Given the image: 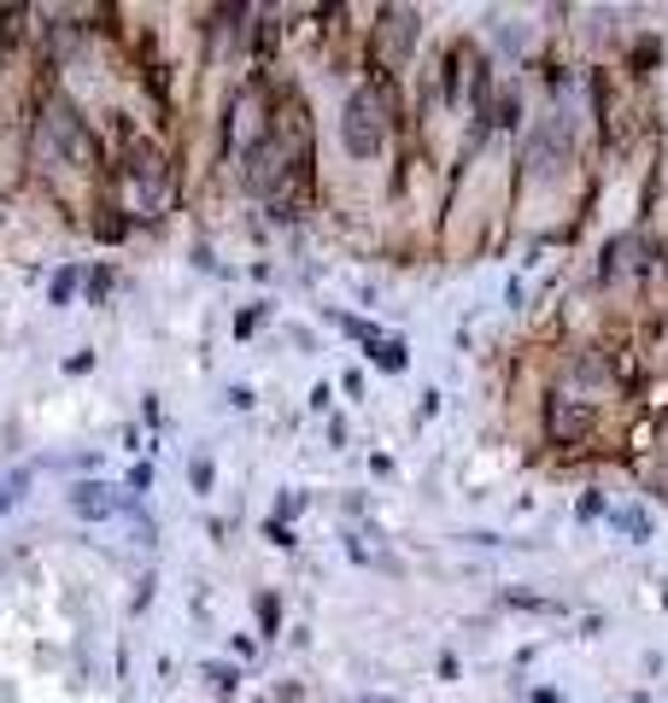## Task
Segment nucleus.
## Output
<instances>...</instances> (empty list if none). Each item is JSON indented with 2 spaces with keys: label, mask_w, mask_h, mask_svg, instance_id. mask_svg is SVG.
Masks as SVG:
<instances>
[{
  "label": "nucleus",
  "mask_w": 668,
  "mask_h": 703,
  "mask_svg": "<svg viewBox=\"0 0 668 703\" xmlns=\"http://www.w3.org/2000/svg\"><path fill=\"white\" fill-rule=\"evenodd\" d=\"M410 42H417V12H393V19H387V47H399V54H405Z\"/></svg>",
  "instance_id": "nucleus-5"
},
{
  "label": "nucleus",
  "mask_w": 668,
  "mask_h": 703,
  "mask_svg": "<svg viewBox=\"0 0 668 703\" xmlns=\"http://www.w3.org/2000/svg\"><path fill=\"white\" fill-rule=\"evenodd\" d=\"M375 703H382V698H375Z\"/></svg>",
  "instance_id": "nucleus-15"
},
{
  "label": "nucleus",
  "mask_w": 668,
  "mask_h": 703,
  "mask_svg": "<svg viewBox=\"0 0 668 703\" xmlns=\"http://www.w3.org/2000/svg\"><path fill=\"white\" fill-rule=\"evenodd\" d=\"M615 528H622V534H633V540H645V534H650L645 510H615Z\"/></svg>",
  "instance_id": "nucleus-9"
},
{
  "label": "nucleus",
  "mask_w": 668,
  "mask_h": 703,
  "mask_svg": "<svg viewBox=\"0 0 668 703\" xmlns=\"http://www.w3.org/2000/svg\"><path fill=\"white\" fill-rule=\"evenodd\" d=\"M259 322H264V305H259V311H241V322H235V329H241V335H252Z\"/></svg>",
  "instance_id": "nucleus-13"
},
{
  "label": "nucleus",
  "mask_w": 668,
  "mask_h": 703,
  "mask_svg": "<svg viewBox=\"0 0 668 703\" xmlns=\"http://www.w3.org/2000/svg\"><path fill=\"white\" fill-rule=\"evenodd\" d=\"M347 552H352V557H370V563H387L382 552H375V534H370V528H358V534H347Z\"/></svg>",
  "instance_id": "nucleus-8"
},
{
  "label": "nucleus",
  "mask_w": 668,
  "mask_h": 703,
  "mask_svg": "<svg viewBox=\"0 0 668 703\" xmlns=\"http://www.w3.org/2000/svg\"><path fill=\"white\" fill-rule=\"evenodd\" d=\"M563 141H569V129H563V124H552V129H545V141L534 135V147H528V170H557V159H563Z\"/></svg>",
  "instance_id": "nucleus-3"
},
{
  "label": "nucleus",
  "mask_w": 668,
  "mask_h": 703,
  "mask_svg": "<svg viewBox=\"0 0 668 703\" xmlns=\"http://www.w3.org/2000/svg\"><path fill=\"white\" fill-rule=\"evenodd\" d=\"M71 287H77V270H59V276H54V305L71 299Z\"/></svg>",
  "instance_id": "nucleus-10"
},
{
  "label": "nucleus",
  "mask_w": 668,
  "mask_h": 703,
  "mask_svg": "<svg viewBox=\"0 0 668 703\" xmlns=\"http://www.w3.org/2000/svg\"><path fill=\"white\" fill-rule=\"evenodd\" d=\"M117 510H124V492H117L112 481H82V487H71V517L100 522V517H117Z\"/></svg>",
  "instance_id": "nucleus-2"
},
{
  "label": "nucleus",
  "mask_w": 668,
  "mask_h": 703,
  "mask_svg": "<svg viewBox=\"0 0 668 703\" xmlns=\"http://www.w3.org/2000/svg\"><path fill=\"white\" fill-rule=\"evenodd\" d=\"M575 510H580V517H604V499H598V492H587V499H580Z\"/></svg>",
  "instance_id": "nucleus-11"
},
{
  "label": "nucleus",
  "mask_w": 668,
  "mask_h": 703,
  "mask_svg": "<svg viewBox=\"0 0 668 703\" xmlns=\"http://www.w3.org/2000/svg\"><path fill=\"white\" fill-rule=\"evenodd\" d=\"M24 487H30V475H24V469H19V475H0V510L19 504V499H24Z\"/></svg>",
  "instance_id": "nucleus-7"
},
{
  "label": "nucleus",
  "mask_w": 668,
  "mask_h": 703,
  "mask_svg": "<svg viewBox=\"0 0 668 703\" xmlns=\"http://www.w3.org/2000/svg\"><path fill=\"white\" fill-rule=\"evenodd\" d=\"M194 487H200V492L212 487V463H205V457H194Z\"/></svg>",
  "instance_id": "nucleus-12"
},
{
  "label": "nucleus",
  "mask_w": 668,
  "mask_h": 703,
  "mask_svg": "<svg viewBox=\"0 0 668 703\" xmlns=\"http://www.w3.org/2000/svg\"><path fill=\"white\" fill-rule=\"evenodd\" d=\"M580 422H587V417H580V410H575V405H563V399L552 405V434H557V440H569V434H575V428H580Z\"/></svg>",
  "instance_id": "nucleus-6"
},
{
  "label": "nucleus",
  "mask_w": 668,
  "mask_h": 703,
  "mask_svg": "<svg viewBox=\"0 0 668 703\" xmlns=\"http://www.w3.org/2000/svg\"><path fill=\"white\" fill-rule=\"evenodd\" d=\"M340 135H347V152L352 159H375L387 141V117H382V94L375 89H352L347 100V124H340Z\"/></svg>",
  "instance_id": "nucleus-1"
},
{
  "label": "nucleus",
  "mask_w": 668,
  "mask_h": 703,
  "mask_svg": "<svg viewBox=\"0 0 668 703\" xmlns=\"http://www.w3.org/2000/svg\"><path fill=\"white\" fill-rule=\"evenodd\" d=\"M370 358H375V364H382V370H405V364H410L405 340H382V335L370 340Z\"/></svg>",
  "instance_id": "nucleus-4"
},
{
  "label": "nucleus",
  "mask_w": 668,
  "mask_h": 703,
  "mask_svg": "<svg viewBox=\"0 0 668 703\" xmlns=\"http://www.w3.org/2000/svg\"><path fill=\"white\" fill-rule=\"evenodd\" d=\"M347 335H358V340H375V329H370L364 317H347Z\"/></svg>",
  "instance_id": "nucleus-14"
}]
</instances>
